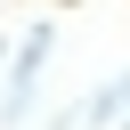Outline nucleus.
Instances as JSON below:
<instances>
[{"instance_id": "1", "label": "nucleus", "mask_w": 130, "mask_h": 130, "mask_svg": "<svg viewBox=\"0 0 130 130\" xmlns=\"http://www.w3.org/2000/svg\"><path fill=\"white\" fill-rule=\"evenodd\" d=\"M41 57H49V24L24 32V49H16V81H8V98H0V122H24V106H32V89H41Z\"/></svg>"}, {"instance_id": "2", "label": "nucleus", "mask_w": 130, "mask_h": 130, "mask_svg": "<svg viewBox=\"0 0 130 130\" xmlns=\"http://www.w3.org/2000/svg\"><path fill=\"white\" fill-rule=\"evenodd\" d=\"M122 98H130V73H122V81H106V89H98V98H89V114H98V122H106V114H114V106H122Z\"/></svg>"}, {"instance_id": "3", "label": "nucleus", "mask_w": 130, "mask_h": 130, "mask_svg": "<svg viewBox=\"0 0 130 130\" xmlns=\"http://www.w3.org/2000/svg\"><path fill=\"white\" fill-rule=\"evenodd\" d=\"M122 130H130V114H122Z\"/></svg>"}]
</instances>
